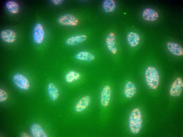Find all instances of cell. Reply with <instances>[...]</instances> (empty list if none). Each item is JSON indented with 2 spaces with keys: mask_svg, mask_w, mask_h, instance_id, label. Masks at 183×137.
<instances>
[{
  "mask_svg": "<svg viewBox=\"0 0 183 137\" xmlns=\"http://www.w3.org/2000/svg\"><path fill=\"white\" fill-rule=\"evenodd\" d=\"M146 84L150 89H156L158 87L160 81L159 72L155 67L149 66L146 68L145 72Z\"/></svg>",
  "mask_w": 183,
  "mask_h": 137,
  "instance_id": "cell-2",
  "label": "cell"
},
{
  "mask_svg": "<svg viewBox=\"0 0 183 137\" xmlns=\"http://www.w3.org/2000/svg\"><path fill=\"white\" fill-rule=\"evenodd\" d=\"M87 38V36L85 35H77L70 37L67 38L65 41V43L68 46L76 45L84 42Z\"/></svg>",
  "mask_w": 183,
  "mask_h": 137,
  "instance_id": "cell-12",
  "label": "cell"
},
{
  "mask_svg": "<svg viewBox=\"0 0 183 137\" xmlns=\"http://www.w3.org/2000/svg\"><path fill=\"white\" fill-rule=\"evenodd\" d=\"M0 37L4 42L8 43H12L16 40L17 35L16 32L10 29H6L2 31Z\"/></svg>",
  "mask_w": 183,
  "mask_h": 137,
  "instance_id": "cell-7",
  "label": "cell"
},
{
  "mask_svg": "<svg viewBox=\"0 0 183 137\" xmlns=\"http://www.w3.org/2000/svg\"><path fill=\"white\" fill-rule=\"evenodd\" d=\"M57 21L61 25L73 26L77 25L79 22L75 17L70 14H65L60 16L58 18Z\"/></svg>",
  "mask_w": 183,
  "mask_h": 137,
  "instance_id": "cell-6",
  "label": "cell"
},
{
  "mask_svg": "<svg viewBox=\"0 0 183 137\" xmlns=\"http://www.w3.org/2000/svg\"><path fill=\"white\" fill-rule=\"evenodd\" d=\"M8 95L6 92L3 90L1 89L0 90V101L1 102H4L6 100L7 98Z\"/></svg>",
  "mask_w": 183,
  "mask_h": 137,
  "instance_id": "cell-22",
  "label": "cell"
},
{
  "mask_svg": "<svg viewBox=\"0 0 183 137\" xmlns=\"http://www.w3.org/2000/svg\"><path fill=\"white\" fill-rule=\"evenodd\" d=\"M111 94V88L109 85H106L103 88L101 93L100 101L102 106L106 107L110 100Z\"/></svg>",
  "mask_w": 183,
  "mask_h": 137,
  "instance_id": "cell-8",
  "label": "cell"
},
{
  "mask_svg": "<svg viewBox=\"0 0 183 137\" xmlns=\"http://www.w3.org/2000/svg\"><path fill=\"white\" fill-rule=\"evenodd\" d=\"M30 132L34 137H47V134L42 127L39 124L34 123L30 126Z\"/></svg>",
  "mask_w": 183,
  "mask_h": 137,
  "instance_id": "cell-14",
  "label": "cell"
},
{
  "mask_svg": "<svg viewBox=\"0 0 183 137\" xmlns=\"http://www.w3.org/2000/svg\"><path fill=\"white\" fill-rule=\"evenodd\" d=\"M142 15L144 19L150 21H156L159 17V14L156 11L149 7L146 8L143 10Z\"/></svg>",
  "mask_w": 183,
  "mask_h": 137,
  "instance_id": "cell-9",
  "label": "cell"
},
{
  "mask_svg": "<svg viewBox=\"0 0 183 137\" xmlns=\"http://www.w3.org/2000/svg\"><path fill=\"white\" fill-rule=\"evenodd\" d=\"M139 35L136 32H130L127 35V40L129 45L132 47H135L139 43L140 40Z\"/></svg>",
  "mask_w": 183,
  "mask_h": 137,
  "instance_id": "cell-17",
  "label": "cell"
},
{
  "mask_svg": "<svg viewBox=\"0 0 183 137\" xmlns=\"http://www.w3.org/2000/svg\"><path fill=\"white\" fill-rule=\"evenodd\" d=\"M91 100V98L89 95L83 97L76 104L74 108L75 111L77 112L83 111L89 106Z\"/></svg>",
  "mask_w": 183,
  "mask_h": 137,
  "instance_id": "cell-11",
  "label": "cell"
},
{
  "mask_svg": "<svg viewBox=\"0 0 183 137\" xmlns=\"http://www.w3.org/2000/svg\"><path fill=\"white\" fill-rule=\"evenodd\" d=\"M13 81L15 85L21 90H27L29 89L30 84L28 80L22 74H14L13 77Z\"/></svg>",
  "mask_w": 183,
  "mask_h": 137,
  "instance_id": "cell-3",
  "label": "cell"
},
{
  "mask_svg": "<svg viewBox=\"0 0 183 137\" xmlns=\"http://www.w3.org/2000/svg\"><path fill=\"white\" fill-rule=\"evenodd\" d=\"M183 88L182 80L181 78L178 77L171 84L169 90V94L172 97H179L181 94Z\"/></svg>",
  "mask_w": 183,
  "mask_h": 137,
  "instance_id": "cell-4",
  "label": "cell"
},
{
  "mask_svg": "<svg viewBox=\"0 0 183 137\" xmlns=\"http://www.w3.org/2000/svg\"><path fill=\"white\" fill-rule=\"evenodd\" d=\"M105 43L107 48L110 52L113 54L117 53L115 37L113 33L111 32L108 34L105 39Z\"/></svg>",
  "mask_w": 183,
  "mask_h": 137,
  "instance_id": "cell-10",
  "label": "cell"
},
{
  "mask_svg": "<svg viewBox=\"0 0 183 137\" xmlns=\"http://www.w3.org/2000/svg\"><path fill=\"white\" fill-rule=\"evenodd\" d=\"M142 125V114L140 109H133L129 115L128 126L129 130L133 134H138L141 130Z\"/></svg>",
  "mask_w": 183,
  "mask_h": 137,
  "instance_id": "cell-1",
  "label": "cell"
},
{
  "mask_svg": "<svg viewBox=\"0 0 183 137\" xmlns=\"http://www.w3.org/2000/svg\"><path fill=\"white\" fill-rule=\"evenodd\" d=\"M74 58L78 60L90 61L94 60L95 57L94 55L89 52L83 51L76 53Z\"/></svg>",
  "mask_w": 183,
  "mask_h": 137,
  "instance_id": "cell-16",
  "label": "cell"
},
{
  "mask_svg": "<svg viewBox=\"0 0 183 137\" xmlns=\"http://www.w3.org/2000/svg\"><path fill=\"white\" fill-rule=\"evenodd\" d=\"M21 136L23 137H28L30 136L28 134L24 132H22L21 134Z\"/></svg>",
  "mask_w": 183,
  "mask_h": 137,
  "instance_id": "cell-24",
  "label": "cell"
},
{
  "mask_svg": "<svg viewBox=\"0 0 183 137\" xmlns=\"http://www.w3.org/2000/svg\"><path fill=\"white\" fill-rule=\"evenodd\" d=\"M103 10L106 13H109L113 11L116 7L115 1L113 0H105L103 3Z\"/></svg>",
  "mask_w": 183,
  "mask_h": 137,
  "instance_id": "cell-21",
  "label": "cell"
},
{
  "mask_svg": "<svg viewBox=\"0 0 183 137\" xmlns=\"http://www.w3.org/2000/svg\"><path fill=\"white\" fill-rule=\"evenodd\" d=\"M5 7L7 11L13 14L17 13L19 9V6L18 3L13 1H9L5 4Z\"/></svg>",
  "mask_w": 183,
  "mask_h": 137,
  "instance_id": "cell-19",
  "label": "cell"
},
{
  "mask_svg": "<svg viewBox=\"0 0 183 137\" xmlns=\"http://www.w3.org/2000/svg\"><path fill=\"white\" fill-rule=\"evenodd\" d=\"M45 37L44 30L43 25L40 23H37L34 26L33 32V38L34 42L39 45L43 42Z\"/></svg>",
  "mask_w": 183,
  "mask_h": 137,
  "instance_id": "cell-5",
  "label": "cell"
},
{
  "mask_svg": "<svg viewBox=\"0 0 183 137\" xmlns=\"http://www.w3.org/2000/svg\"><path fill=\"white\" fill-rule=\"evenodd\" d=\"M80 75L79 72L73 70H70L67 73L65 76L66 82L70 83L75 81L79 80Z\"/></svg>",
  "mask_w": 183,
  "mask_h": 137,
  "instance_id": "cell-20",
  "label": "cell"
},
{
  "mask_svg": "<svg viewBox=\"0 0 183 137\" xmlns=\"http://www.w3.org/2000/svg\"><path fill=\"white\" fill-rule=\"evenodd\" d=\"M51 1L53 4L58 5L62 4L63 1L62 0H52Z\"/></svg>",
  "mask_w": 183,
  "mask_h": 137,
  "instance_id": "cell-23",
  "label": "cell"
},
{
  "mask_svg": "<svg viewBox=\"0 0 183 137\" xmlns=\"http://www.w3.org/2000/svg\"><path fill=\"white\" fill-rule=\"evenodd\" d=\"M136 92V88L133 83L130 81L126 82L124 87V93L126 98H132L135 95Z\"/></svg>",
  "mask_w": 183,
  "mask_h": 137,
  "instance_id": "cell-15",
  "label": "cell"
},
{
  "mask_svg": "<svg viewBox=\"0 0 183 137\" xmlns=\"http://www.w3.org/2000/svg\"><path fill=\"white\" fill-rule=\"evenodd\" d=\"M166 47L169 51L174 55L181 56L183 55L182 47L177 43L168 42L166 43Z\"/></svg>",
  "mask_w": 183,
  "mask_h": 137,
  "instance_id": "cell-13",
  "label": "cell"
},
{
  "mask_svg": "<svg viewBox=\"0 0 183 137\" xmlns=\"http://www.w3.org/2000/svg\"><path fill=\"white\" fill-rule=\"evenodd\" d=\"M47 92L49 97L52 100L55 101L58 99L59 95V90L53 83H50L48 84Z\"/></svg>",
  "mask_w": 183,
  "mask_h": 137,
  "instance_id": "cell-18",
  "label": "cell"
}]
</instances>
